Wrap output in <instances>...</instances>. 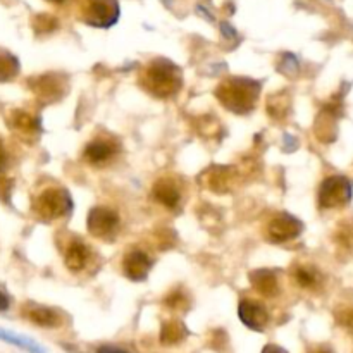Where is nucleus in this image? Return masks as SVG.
<instances>
[{"label": "nucleus", "instance_id": "393cba45", "mask_svg": "<svg viewBox=\"0 0 353 353\" xmlns=\"http://www.w3.org/2000/svg\"><path fill=\"white\" fill-rule=\"evenodd\" d=\"M262 353H288V352H286L285 348L278 347V345H268V347H264Z\"/></svg>", "mask_w": 353, "mask_h": 353}, {"label": "nucleus", "instance_id": "f3484780", "mask_svg": "<svg viewBox=\"0 0 353 353\" xmlns=\"http://www.w3.org/2000/svg\"><path fill=\"white\" fill-rule=\"evenodd\" d=\"M0 341H6V343H10L14 345V347L21 348V350H26L30 353H45V348L40 347V345H38L34 340H31V338L12 333V331L9 330H2V327H0Z\"/></svg>", "mask_w": 353, "mask_h": 353}, {"label": "nucleus", "instance_id": "f8f14e48", "mask_svg": "<svg viewBox=\"0 0 353 353\" xmlns=\"http://www.w3.org/2000/svg\"><path fill=\"white\" fill-rule=\"evenodd\" d=\"M90 255H92V252H90L88 245L83 243L81 240H72L65 248V268L71 272H81L90 262Z\"/></svg>", "mask_w": 353, "mask_h": 353}, {"label": "nucleus", "instance_id": "7ed1b4c3", "mask_svg": "<svg viewBox=\"0 0 353 353\" xmlns=\"http://www.w3.org/2000/svg\"><path fill=\"white\" fill-rule=\"evenodd\" d=\"M72 202L64 188H47L33 200V210L40 219L55 221L69 216Z\"/></svg>", "mask_w": 353, "mask_h": 353}, {"label": "nucleus", "instance_id": "2eb2a0df", "mask_svg": "<svg viewBox=\"0 0 353 353\" xmlns=\"http://www.w3.org/2000/svg\"><path fill=\"white\" fill-rule=\"evenodd\" d=\"M10 128L28 140H33L40 133V123L28 112H14L10 117Z\"/></svg>", "mask_w": 353, "mask_h": 353}, {"label": "nucleus", "instance_id": "0eeeda50", "mask_svg": "<svg viewBox=\"0 0 353 353\" xmlns=\"http://www.w3.org/2000/svg\"><path fill=\"white\" fill-rule=\"evenodd\" d=\"M302 223L296 217L281 212L269 221L268 228H265V234H268V240L271 243H286V241L295 240L302 233Z\"/></svg>", "mask_w": 353, "mask_h": 353}, {"label": "nucleus", "instance_id": "6ab92c4d", "mask_svg": "<svg viewBox=\"0 0 353 353\" xmlns=\"http://www.w3.org/2000/svg\"><path fill=\"white\" fill-rule=\"evenodd\" d=\"M19 72V61L10 52L0 48V83L10 81Z\"/></svg>", "mask_w": 353, "mask_h": 353}, {"label": "nucleus", "instance_id": "5701e85b", "mask_svg": "<svg viewBox=\"0 0 353 353\" xmlns=\"http://www.w3.org/2000/svg\"><path fill=\"white\" fill-rule=\"evenodd\" d=\"M338 321H340L341 326H345L348 331H352L353 333V307H350V309H345L343 312L338 316Z\"/></svg>", "mask_w": 353, "mask_h": 353}, {"label": "nucleus", "instance_id": "9d476101", "mask_svg": "<svg viewBox=\"0 0 353 353\" xmlns=\"http://www.w3.org/2000/svg\"><path fill=\"white\" fill-rule=\"evenodd\" d=\"M117 150H119V147H117L114 140L97 138V140L90 141L85 147V161L92 165H103L109 161H112Z\"/></svg>", "mask_w": 353, "mask_h": 353}, {"label": "nucleus", "instance_id": "4be33fe9", "mask_svg": "<svg viewBox=\"0 0 353 353\" xmlns=\"http://www.w3.org/2000/svg\"><path fill=\"white\" fill-rule=\"evenodd\" d=\"M164 302L169 309H174V310H185L188 309L190 305L188 296H186L183 292H179V290H174V292L169 293V295L165 296Z\"/></svg>", "mask_w": 353, "mask_h": 353}, {"label": "nucleus", "instance_id": "aec40b11", "mask_svg": "<svg viewBox=\"0 0 353 353\" xmlns=\"http://www.w3.org/2000/svg\"><path fill=\"white\" fill-rule=\"evenodd\" d=\"M230 169L228 168H214L210 169V172L207 174V186L212 188L214 192H226L231 185V174H228Z\"/></svg>", "mask_w": 353, "mask_h": 353}, {"label": "nucleus", "instance_id": "f257e3e1", "mask_svg": "<svg viewBox=\"0 0 353 353\" xmlns=\"http://www.w3.org/2000/svg\"><path fill=\"white\" fill-rule=\"evenodd\" d=\"M141 86L159 99L174 97L181 90V71L165 59H155L140 76Z\"/></svg>", "mask_w": 353, "mask_h": 353}, {"label": "nucleus", "instance_id": "39448f33", "mask_svg": "<svg viewBox=\"0 0 353 353\" xmlns=\"http://www.w3.org/2000/svg\"><path fill=\"white\" fill-rule=\"evenodd\" d=\"M353 185L345 176H331L324 179L319 188V205L323 209H334V207L347 205L352 200Z\"/></svg>", "mask_w": 353, "mask_h": 353}, {"label": "nucleus", "instance_id": "b1692460", "mask_svg": "<svg viewBox=\"0 0 353 353\" xmlns=\"http://www.w3.org/2000/svg\"><path fill=\"white\" fill-rule=\"evenodd\" d=\"M10 302H9V296L6 295V293L0 292V312H6L7 309H9Z\"/></svg>", "mask_w": 353, "mask_h": 353}, {"label": "nucleus", "instance_id": "ddd939ff", "mask_svg": "<svg viewBox=\"0 0 353 353\" xmlns=\"http://www.w3.org/2000/svg\"><path fill=\"white\" fill-rule=\"evenodd\" d=\"M154 196L159 203L165 205L168 209H176L179 205L181 192H179L176 181L168 178H161L154 185Z\"/></svg>", "mask_w": 353, "mask_h": 353}, {"label": "nucleus", "instance_id": "6e6552de", "mask_svg": "<svg viewBox=\"0 0 353 353\" xmlns=\"http://www.w3.org/2000/svg\"><path fill=\"white\" fill-rule=\"evenodd\" d=\"M23 316L34 326L48 327V330H55V327H61L64 324V317L57 310L38 305V303H26L23 309Z\"/></svg>", "mask_w": 353, "mask_h": 353}, {"label": "nucleus", "instance_id": "412c9836", "mask_svg": "<svg viewBox=\"0 0 353 353\" xmlns=\"http://www.w3.org/2000/svg\"><path fill=\"white\" fill-rule=\"evenodd\" d=\"M295 279L302 288L307 290H314L321 285L319 272L309 268H302V265L295 269Z\"/></svg>", "mask_w": 353, "mask_h": 353}, {"label": "nucleus", "instance_id": "f03ea898", "mask_svg": "<svg viewBox=\"0 0 353 353\" xmlns=\"http://www.w3.org/2000/svg\"><path fill=\"white\" fill-rule=\"evenodd\" d=\"M217 99L226 107L236 114L250 112L261 93V85L257 81L243 78H231L217 86Z\"/></svg>", "mask_w": 353, "mask_h": 353}, {"label": "nucleus", "instance_id": "dca6fc26", "mask_svg": "<svg viewBox=\"0 0 353 353\" xmlns=\"http://www.w3.org/2000/svg\"><path fill=\"white\" fill-rule=\"evenodd\" d=\"M250 283L262 296L272 299L279 293L278 278L272 271H255L250 274Z\"/></svg>", "mask_w": 353, "mask_h": 353}, {"label": "nucleus", "instance_id": "a211bd4d", "mask_svg": "<svg viewBox=\"0 0 353 353\" xmlns=\"http://www.w3.org/2000/svg\"><path fill=\"white\" fill-rule=\"evenodd\" d=\"M188 334L185 324L181 321H168V323L162 324L161 330V343L162 345H176L179 341H183Z\"/></svg>", "mask_w": 353, "mask_h": 353}, {"label": "nucleus", "instance_id": "1a4fd4ad", "mask_svg": "<svg viewBox=\"0 0 353 353\" xmlns=\"http://www.w3.org/2000/svg\"><path fill=\"white\" fill-rule=\"evenodd\" d=\"M238 314H240L241 323L252 331H264L269 323V314L265 307L255 300H241Z\"/></svg>", "mask_w": 353, "mask_h": 353}, {"label": "nucleus", "instance_id": "20e7f679", "mask_svg": "<svg viewBox=\"0 0 353 353\" xmlns=\"http://www.w3.org/2000/svg\"><path fill=\"white\" fill-rule=\"evenodd\" d=\"M79 21L93 28H109L119 19L117 0H79Z\"/></svg>", "mask_w": 353, "mask_h": 353}, {"label": "nucleus", "instance_id": "cd10ccee", "mask_svg": "<svg viewBox=\"0 0 353 353\" xmlns=\"http://www.w3.org/2000/svg\"><path fill=\"white\" fill-rule=\"evenodd\" d=\"M47 2L54 3V6H62V3H65V2H68V0H47Z\"/></svg>", "mask_w": 353, "mask_h": 353}, {"label": "nucleus", "instance_id": "4468645a", "mask_svg": "<svg viewBox=\"0 0 353 353\" xmlns=\"http://www.w3.org/2000/svg\"><path fill=\"white\" fill-rule=\"evenodd\" d=\"M31 90H33L40 99L52 102L55 97L62 95L64 86H62V81H59L54 74H45L37 79H31Z\"/></svg>", "mask_w": 353, "mask_h": 353}, {"label": "nucleus", "instance_id": "9b49d317", "mask_svg": "<svg viewBox=\"0 0 353 353\" xmlns=\"http://www.w3.org/2000/svg\"><path fill=\"white\" fill-rule=\"evenodd\" d=\"M152 268V261L143 250H131L123 259V271L133 281H143L147 279L148 271Z\"/></svg>", "mask_w": 353, "mask_h": 353}, {"label": "nucleus", "instance_id": "a878e982", "mask_svg": "<svg viewBox=\"0 0 353 353\" xmlns=\"http://www.w3.org/2000/svg\"><path fill=\"white\" fill-rule=\"evenodd\" d=\"M6 164H7V152H6V147H3V143L0 141V171L6 168Z\"/></svg>", "mask_w": 353, "mask_h": 353}, {"label": "nucleus", "instance_id": "bb28decb", "mask_svg": "<svg viewBox=\"0 0 353 353\" xmlns=\"http://www.w3.org/2000/svg\"><path fill=\"white\" fill-rule=\"evenodd\" d=\"M97 353H128V352L121 350V348H116V347H102L97 350Z\"/></svg>", "mask_w": 353, "mask_h": 353}, {"label": "nucleus", "instance_id": "c85d7f7f", "mask_svg": "<svg viewBox=\"0 0 353 353\" xmlns=\"http://www.w3.org/2000/svg\"><path fill=\"white\" fill-rule=\"evenodd\" d=\"M310 353H331V352H327V350H314V352H310Z\"/></svg>", "mask_w": 353, "mask_h": 353}, {"label": "nucleus", "instance_id": "423d86ee", "mask_svg": "<svg viewBox=\"0 0 353 353\" xmlns=\"http://www.w3.org/2000/svg\"><path fill=\"white\" fill-rule=\"evenodd\" d=\"M119 230V216L107 207H95L90 210L88 231L100 240H112Z\"/></svg>", "mask_w": 353, "mask_h": 353}]
</instances>
